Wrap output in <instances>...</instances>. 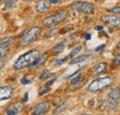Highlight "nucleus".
Segmentation results:
<instances>
[{
    "mask_svg": "<svg viewBox=\"0 0 120 115\" xmlns=\"http://www.w3.org/2000/svg\"><path fill=\"white\" fill-rule=\"evenodd\" d=\"M107 64L105 62H101L98 65H96L92 70V74L93 75H100L102 73H104L107 69Z\"/></svg>",
    "mask_w": 120,
    "mask_h": 115,
    "instance_id": "nucleus-13",
    "label": "nucleus"
},
{
    "mask_svg": "<svg viewBox=\"0 0 120 115\" xmlns=\"http://www.w3.org/2000/svg\"><path fill=\"white\" fill-rule=\"evenodd\" d=\"M67 105H68V102L67 101H64V102H62L61 104H59L56 109H55V111H54V112H53V114H61L65 110H66V108H67Z\"/></svg>",
    "mask_w": 120,
    "mask_h": 115,
    "instance_id": "nucleus-16",
    "label": "nucleus"
},
{
    "mask_svg": "<svg viewBox=\"0 0 120 115\" xmlns=\"http://www.w3.org/2000/svg\"><path fill=\"white\" fill-rule=\"evenodd\" d=\"M71 7L82 14H91L95 10V7L93 4L89 3V2H83V1H78L74 2L71 5Z\"/></svg>",
    "mask_w": 120,
    "mask_h": 115,
    "instance_id": "nucleus-6",
    "label": "nucleus"
},
{
    "mask_svg": "<svg viewBox=\"0 0 120 115\" xmlns=\"http://www.w3.org/2000/svg\"><path fill=\"white\" fill-rule=\"evenodd\" d=\"M40 52L39 50H31L30 52L22 54L21 56L18 58V60L15 62L13 67L15 70H21L27 66H29L30 64L39 56Z\"/></svg>",
    "mask_w": 120,
    "mask_h": 115,
    "instance_id": "nucleus-1",
    "label": "nucleus"
},
{
    "mask_svg": "<svg viewBox=\"0 0 120 115\" xmlns=\"http://www.w3.org/2000/svg\"><path fill=\"white\" fill-rule=\"evenodd\" d=\"M50 5L51 4L49 3V1L40 0V1L37 2L36 6H35V9L39 13H45V12H47L50 9Z\"/></svg>",
    "mask_w": 120,
    "mask_h": 115,
    "instance_id": "nucleus-12",
    "label": "nucleus"
},
{
    "mask_svg": "<svg viewBox=\"0 0 120 115\" xmlns=\"http://www.w3.org/2000/svg\"><path fill=\"white\" fill-rule=\"evenodd\" d=\"M112 82H113V78L111 76H105V77L97 78V79L93 80L88 86V91L92 92V93L100 92L109 86H111Z\"/></svg>",
    "mask_w": 120,
    "mask_h": 115,
    "instance_id": "nucleus-2",
    "label": "nucleus"
},
{
    "mask_svg": "<svg viewBox=\"0 0 120 115\" xmlns=\"http://www.w3.org/2000/svg\"><path fill=\"white\" fill-rule=\"evenodd\" d=\"M4 65H5V62H4L2 59H0V70L4 67Z\"/></svg>",
    "mask_w": 120,
    "mask_h": 115,
    "instance_id": "nucleus-31",
    "label": "nucleus"
},
{
    "mask_svg": "<svg viewBox=\"0 0 120 115\" xmlns=\"http://www.w3.org/2000/svg\"><path fill=\"white\" fill-rule=\"evenodd\" d=\"M114 65H120V53L119 54H116V55L114 58Z\"/></svg>",
    "mask_w": 120,
    "mask_h": 115,
    "instance_id": "nucleus-23",
    "label": "nucleus"
},
{
    "mask_svg": "<svg viewBox=\"0 0 120 115\" xmlns=\"http://www.w3.org/2000/svg\"><path fill=\"white\" fill-rule=\"evenodd\" d=\"M85 38H86V40H90V34H86V35H85Z\"/></svg>",
    "mask_w": 120,
    "mask_h": 115,
    "instance_id": "nucleus-35",
    "label": "nucleus"
},
{
    "mask_svg": "<svg viewBox=\"0 0 120 115\" xmlns=\"http://www.w3.org/2000/svg\"><path fill=\"white\" fill-rule=\"evenodd\" d=\"M50 91V88H46V89H45V90H43L41 93H40V96H43L44 94H45V93H47V92H49Z\"/></svg>",
    "mask_w": 120,
    "mask_h": 115,
    "instance_id": "nucleus-30",
    "label": "nucleus"
},
{
    "mask_svg": "<svg viewBox=\"0 0 120 115\" xmlns=\"http://www.w3.org/2000/svg\"><path fill=\"white\" fill-rule=\"evenodd\" d=\"M105 44H103V45H100V46H98V48H96V51H100V50H103L104 48H105Z\"/></svg>",
    "mask_w": 120,
    "mask_h": 115,
    "instance_id": "nucleus-32",
    "label": "nucleus"
},
{
    "mask_svg": "<svg viewBox=\"0 0 120 115\" xmlns=\"http://www.w3.org/2000/svg\"><path fill=\"white\" fill-rule=\"evenodd\" d=\"M9 53V47H0V59L6 57Z\"/></svg>",
    "mask_w": 120,
    "mask_h": 115,
    "instance_id": "nucleus-18",
    "label": "nucleus"
},
{
    "mask_svg": "<svg viewBox=\"0 0 120 115\" xmlns=\"http://www.w3.org/2000/svg\"><path fill=\"white\" fill-rule=\"evenodd\" d=\"M23 101H24V102L28 101V93H26V94L24 95V99H23Z\"/></svg>",
    "mask_w": 120,
    "mask_h": 115,
    "instance_id": "nucleus-34",
    "label": "nucleus"
},
{
    "mask_svg": "<svg viewBox=\"0 0 120 115\" xmlns=\"http://www.w3.org/2000/svg\"><path fill=\"white\" fill-rule=\"evenodd\" d=\"M88 57L87 54H81V55H79L76 58H74L73 60H71V62H69V65H75L78 63H80V62H83L86 58Z\"/></svg>",
    "mask_w": 120,
    "mask_h": 115,
    "instance_id": "nucleus-17",
    "label": "nucleus"
},
{
    "mask_svg": "<svg viewBox=\"0 0 120 115\" xmlns=\"http://www.w3.org/2000/svg\"><path fill=\"white\" fill-rule=\"evenodd\" d=\"M80 80H81V75H78V76H76V77H74V78H72V80H71V84H72V85L79 84Z\"/></svg>",
    "mask_w": 120,
    "mask_h": 115,
    "instance_id": "nucleus-22",
    "label": "nucleus"
},
{
    "mask_svg": "<svg viewBox=\"0 0 120 115\" xmlns=\"http://www.w3.org/2000/svg\"><path fill=\"white\" fill-rule=\"evenodd\" d=\"M68 60V57H64V58H61V59H58V60H56V65H62V64H64L66 61Z\"/></svg>",
    "mask_w": 120,
    "mask_h": 115,
    "instance_id": "nucleus-24",
    "label": "nucleus"
},
{
    "mask_svg": "<svg viewBox=\"0 0 120 115\" xmlns=\"http://www.w3.org/2000/svg\"><path fill=\"white\" fill-rule=\"evenodd\" d=\"M21 83L24 84V85H29V84H30L31 82H30V80H28L26 77H23V78L21 79Z\"/></svg>",
    "mask_w": 120,
    "mask_h": 115,
    "instance_id": "nucleus-27",
    "label": "nucleus"
},
{
    "mask_svg": "<svg viewBox=\"0 0 120 115\" xmlns=\"http://www.w3.org/2000/svg\"><path fill=\"white\" fill-rule=\"evenodd\" d=\"M82 50V47L81 46H78V47H76V48H74L70 53H69V56H74V55H76V54H79V52Z\"/></svg>",
    "mask_w": 120,
    "mask_h": 115,
    "instance_id": "nucleus-19",
    "label": "nucleus"
},
{
    "mask_svg": "<svg viewBox=\"0 0 120 115\" xmlns=\"http://www.w3.org/2000/svg\"><path fill=\"white\" fill-rule=\"evenodd\" d=\"M15 42L14 37H6L0 41V47H10Z\"/></svg>",
    "mask_w": 120,
    "mask_h": 115,
    "instance_id": "nucleus-14",
    "label": "nucleus"
},
{
    "mask_svg": "<svg viewBox=\"0 0 120 115\" xmlns=\"http://www.w3.org/2000/svg\"><path fill=\"white\" fill-rule=\"evenodd\" d=\"M66 43H67V41L65 40V41H63L62 43H57L56 45H55V47L52 49V53H53L54 54H58L59 53H61V52L63 51L64 47H65Z\"/></svg>",
    "mask_w": 120,
    "mask_h": 115,
    "instance_id": "nucleus-15",
    "label": "nucleus"
},
{
    "mask_svg": "<svg viewBox=\"0 0 120 115\" xmlns=\"http://www.w3.org/2000/svg\"><path fill=\"white\" fill-rule=\"evenodd\" d=\"M50 106H51V104H50V102H49V101H42V102H41V103H39V104L37 105V107L34 109V111H33L32 114L33 115L45 114V113L49 111Z\"/></svg>",
    "mask_w": 120,
    "mask_h": 115,
    "instance_id": "nucleus-8",
    "label": "nucleus"
},
{
    "mask_svg": "<svg viewBox=\"0 0 120 115\" xmlns=\"http://www.w3.org/2000/svg\"><path fill=\"white\" fill-rule=\"evenodd\" d=\"M120 101V88L118 86L114 87L108 93L107 99V108L110 111H114L117 108Z\"/></svg>",
    "mask_w": 120,
    "mask_h": 115,
    "instance_id": "nucleus-4",
    "label": "nucleus"
},
{
    "mask_svg": "<svg viewBox=\"0 0 120 115\" xmlns=\"http://www.w3.org/2000/svg\"><path fill=\"white\" fill-rule=\"evenodd\" d=\"M84 68H86V65H84V66H82V67H80V68H79V70H77V71H76V72L73 73L72 75H68V76H67L66 78H69V77H72V76H74V75H78V74H79V72H81V71H82V70H83Z\"/></svg>",
    "mask_w": 120,
    "mask_h": 115,
    "instance_id": "nucleus-25",
    "label": "nucleus"
},
{
    "mask_svg": "<svg viewBox=\"0 0 120 115\" xmlns=\"http://www.w3.org/2000/svg\"><path fill=\"white\" fill-rule=\"evenodd\" d=\"M25 2H31V1H34V0H24Z\"/></svg>",
    "mask_w": 120,
    "mask_h": 115,
    "instance_id": "nucleus-36",
    "label": "nucleus"
},
{
    "mask_svg": "<svg viewBox=\"0 0 120 115\" xmlns=\"http://www.w3.org/2000/svg\"><path fill=\"white\" fill-rule=\"evenodd\" d=\"M47 58H48V54H46L38 56V57L36 58V59L30 64V65H29V69H30V70H34V69L38 68V67L41 66L43 64H45V62L47 60Z\"/></svg>",
    "mask_w": 120,
    "mask_h": 115,
    "instance_id": "nucleus-11",
    "label": "nucleus"
},
{
    "mask_svg": "<svg viewBox=\"0 0 120 115\" xmlns=\"http://www.w3.org/2000/svg\"><path fill=\"white\" fill-rule=\"evenodd\" d=\"M117 47L120 49V41H119V43H118V44H117Z\"/></svg>",
    "mask_w": 120,
    "mask_h": 115,
    "instance_id": "nucleus-37",
    "label": "nucleus"
},
{
    "mask_svg": "<svg viewBox=\"0 0 120 115\" xmlns=\"http://www.w3.org/2000/svg\"><path fill=\"white\" fill-rule=\"evenodd\" d=\"M68 17V12L66 10H60L57 13L51 15L49 17H46L43 19V24L46 27H55L60 24L62 21H64Z\"/></svg>",
    "mask_w": 120,
    "mask_h": 115,
    "instance_id": "nucleus-3",
    "label": "nucleus"
},
{
    "mask_svg": "<svg viewBox=\"0 0 120 115\" xmlns=\"http://www.w3.org/2000/svg\"><path fill=\"white\" fill-rule=\"evenodd\" d=\"M41 31L42 29L39 27H32L31 29L28 30V32L26 33L25 37L22 39L21 43H20V46H28L30 43L35 42L38 37L41 35Z\"/></svg>",
    "mask_w": 120,
    "mask_h": 115,
    "instance_id": "nucleus-5",
    "label": "nucleus"
},
{
    "mask_svg": "<svg viewBox=\"0 0 120 115\" xmlns=\"http://www.w3.org/2000/svg\"><path fill=\"white\" fill-rule=\"evenodd\" d=\"M103 29H104L103 26H96V27H95V29H96V30H103Z\"/></svg>",
    "mask_w": 120,
    "mask_h": 115,
    "instance_id": "nucleus-33",
    "label": "nucleus"
},
{
    "mask_svg": "<svg viewBox=\"0 0 120 115\" xmlns=\"http://www.w3.org/2000/svg\"><path fill=\"white\" fill-rule=\"evenodd\" d=\"M17 3V0H8L6 3V9L11 8L13 6H15Z\"/></svg>",
    "mask_w": 120,
    "mask_h": 115,
    "instance_id": "nucleus-20",
    "label": "nucleus"
},
{
    "mask_svg": "<svg viewBox=\"0 0 120 115\" xmlns=\"http://www.w3.org/2000/svg\"><path fill=\"white\" fill-rule=\"evenodd\" d=\"M55 81H56V78H54V79H53L52 81H50V82H48V83H47V84L45 85V87H48V86H51V85H52V84H53V83H54V82H55Z\"/></svg>",
    "mask_w": 120,
    "mask_h": 115,
    "instance_id": "nucleus-29",
    "label": "nucleus"
},
{
    "mask_svg": "<svg viewBox=\"0 0 120 115\" xmlns=\"http://www.w3.org/2000/svg\"><path fill=\"white\" fill-rule=\"evenodd\" d=\"M108 11L111 12V13H113V14H120V6L115 7H113V8H110Z\"/></svg>",
    "mask_w": 120,
    "mask_h": 115,
    "instance_id": "nucleus-21",
    "label": "nucleus"
},
{
    "mask_svg": "<svg viewBox=\"0 0 120 115\" xmlns=\"http://www.w3.org/2000/svg\"><path fill=\"white\" fill-rule=\"evenodd\" d=\"M23 111V105L20 102H16L13 103L7 111H6V114L7 115H18L19 114L21 111Z\"/></svg>",
    "mask_w": 120,
    "mask_h": 115,
    "instance_id": "nucleus-9",
    "label": "nucleus"
},
{
    "mask_svg": "<svg viewBox=\"0 0 120 115\" xmlns=\"http://www.w3.org/2000/svg\"><path fill=\"white\" fill-rule=\"evenodd\" d=\"M102 20L104 22L109 23L113 27H120V18L116 15H107L102 18Z\"/></svg>",
    "mask_w": 120,
    "mask_h": 115,
    "instance_id": "nucleus-10",
    "label": "nucleus"
},
{
    "mask_svg": "<svg viewBox=\"0 0 120 115\" xmlns=\"http://www.w3.org/2000/svg\"><path fill=\"white\" fill-rule=\"evenodd\" d=\"M62 0H49V3L50 4H53V5H58L61 3Z\"/></svg>",
    "mask_w": 120,
    "mask_h": 115,
    "instance_id": "nucleus-28",
    "label": "nucleus"
},
{
    "mask_svg": "<svg viewBox=\"0 0 120 115\" xmlns=\"http://www.w3.org/2000/svg\"><path fill=\"white\" fill-rule=\"evenodd\" d=\"M14 93L13 87L10 86H0V101L9 100Z\"/></svg>",
    "mask_w": 120,
    "mask_h": 115,
    "instance_id": "nucleus-7",
    "label": "nucleus"
},
{
    "mask_svg": "<svg viewBox=\"0 0 120 115\" xmlns=\"http://www.w3.org/2000/svg\"><path fill=\"white\" fill-rule=\"evenodd\" d=\"M56 28H53L51 30L48 31V33L45 34V37H51V36H53V35L56 33Z\"/></svg>",
    "mask_w": 120,
    "mask_h": 115,
    "instance_id": "nucleus-26",
    "label": "nucleus"
}]
</instances>
